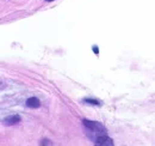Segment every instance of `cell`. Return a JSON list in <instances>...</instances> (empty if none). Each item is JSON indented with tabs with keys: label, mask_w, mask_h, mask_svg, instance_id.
I'll use <instances>...</instances> for the list:
<instances>
[{
	"label": "cell",
	"mask_w": 155,
	"mask_h": 146,
	"mask_svg": "<svg viewBox=\"0 0 155 146\" xmlns=\"http://www.w3.org/2000/svg\"><path fill=\"white\" fill-rule=\"evenodd\" d=\"M93 50H94V53H96V54H98V48H97V47H94V48H93Z\"/></svg>",
	"instance_id": "8992f818"
},
{
	"label": "cell",
	"mask_w": 155,
	"mask_h": 146,
	"mask_svg": "<svg viewBox=\"0 0 155 146\" xmlns=\"http://www.w3.org/2000/svg\"><path fill=\"white\" fill-rule=\"evenodd\" d=\"M84 102L85 103H88V104H93V105H100L101 103L100 102H98L96 100H91V98H85L84 100Z\"/></svg>",
	"instance_id": "5b68a950"
},
{
	"label": "cell",
	"mask_w": 155,
	"mask_h": 146,
	"mask_svg": "<svg viewBox=\"0 0 155 146\" xmlns=\"http://www.w3.org/2000/svg\"><path fill=\"white\" fill-rule=\"evenodd\" d=\"M82 124H84V126H85L87 133H92L91 139H92L93 141H96L98 138L101 137V135H106V131H105V128L100 125V124L96 122V121L84 120Z\"/></svg>",
	"instance_id": "6da1fadb"
},
{
	"label": "cell",
	"mask_w": 155,
	"mask_h": 146,
	"mask_svg": "<svg viewBox=\"0 0 155 146\" xmlns=\"http://www.w3.org/2000/svg\"><path fill=\"white\" fill-rule=\"evenodd\" d=\"M94 144L96 145H112L114 143H112V140L107 135H101V137H99L97 140L94 141Z\"/></svg>",
	"instance_id": "3957f363"
},
{
	"label": "cell",
	"mask_w": 155,
	"mask_h": 146,
	"mask_svg": "<svg viewBox=\"0 0 155 146\" xmlns=\"http://www.w3.org/2000/svg\"><path fill=\"white\" fill-rule=\"evenodd\" d=\"M26 105L29 107V108H39V101L37 98H35V97H30L28 101H26Z\"/></svg>",
	"instance_id": "277c9868"
},
{
	"label": "cell",
	"mask_w": 155,
	"mask_h": 146,
	"mask_svg": "<svg viewBox=\"0 0 155 146\" xmlns=\"http://www.w3.org/2000/svg\"><path fill=\"white\" fill-rule=\"evenodd\" d=\"M20 121V117L18 115H11V116H7L6 119H4V125L6 126H12L18 124Z\"/></svg>",
	"instance_id": "7a4b0ae2"
},
{
	"label": "cell",
	"mask_w": 155,
	"mask_h": 146,
	"mask_svg": "<svg viewBox=\"0 0 155 146\" xmlns=\"http://www.w3.org/2000/svg\"><path fill=\"white\" fill-rule=\"evenodd\" d=\"M47 1H53V0H47Z\"/></svg>",
	"instance_id": "52a82bcc"
}]
</instances>
